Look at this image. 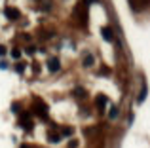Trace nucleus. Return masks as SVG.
Wrapping results in <instances>:
<instances>
[{
    "instance_id": "obj_4",
    "label": "nucleus",
    "mask_w": 150,
    "mask_h": 148,
    "mask_svg": "<svg viewBox=\"0 0 150 148\" xmlns=\"http://www.w3.org/2000/svg\"><path fill=\"white\" fill-rule=\"evenodd\" d=\"M4 13H6L8 19H17L19 17V11L17 10H11V8H6V10H4Z\"/></svg>"
},
{
    "instance_id": "obj_7",
    "label": "nucleus",
    "mask_w": 150,
    "mask_h": 148,
    "mask_svg": "<svg viewBox=\"0 0 150 148\" xmlns=\"http://www.w3.org/2000/svg\"><path fill=\"white\" fill-rule=\"evenodd\" d=\"M84 65H86V67H91V65H93V55H86L84 57Z\"/></svg>"
},
{
    "instance_id": "obj_2",
    "label": "nucleus",
    "mask_w": 150,
    "mask_h": 148,
    "mask_svg": "<svg viewBox=\"0 0 150 148\" xmlns=\"http://www.w3.org/2000/svg\"><path fill=\"white\" fill-rule=\"evenodd\" d=\"M59 67H61V65H59V59H57V57H51V59L48 61V68H50V72H57V70H59Z\"/></svg>"
},
{
    "instance_id": "obj_6",
    "label": "nucleus",
    "mask_w": 150,
    "mask_h": 148,
    "mask_svg": "<svg viewBox=\"0 0 150 148\" xmlns=\"http://www.w3.org/2000/svg\"><path fill=\"white\" fill-rule=\"evenodd\" d=\"M146 91H148V89H146V84H143V87H141V95H139V103H143V101H144Z\"/></svg>"
},
{
    "instance_id": "obj_8",
    "label": "nucleus",
    "mask_w": 150,
    "mask_h": 148,
    "mask_svg": "<svg viewBox=\"0 0 150 148\" xmlns=\"http://www.w3.org/2000/svg\"><path fill=\"white\" fill-rule=\"evenodd\" d=\"M108 116H110V120H116V118H118V108L112 106V108H110V114H108Z\"/></svg>"
},
{
    "instance_id": "obj_11",
    "label": "nucleus",
    "mask_w": 150,
    "mask_h": 148,
    "mask_svg": "<svg viewBox=\"0 0 150 148\" xmlns=\"http://www.w3.org/2000/svg\"><path fill=\"white\" fill-rule=\"evenodd\" d=\"M21 148H29V146H21Z\"/></svg>"
},
{
    "instance_id": "obj_1",
    "label": "nucleus",
    "mask_w": 150,
    "mask_h": 148,
    "mask_svg": "<svg viewBox=\"0 0 150 148\" xmlns=\"http://www.w3.org/2000/svg\"><path fill=\"white\" fill-rule=\"evenodd\" d=\"M129 6L133 11H143L150 6V0H129Z\"/></svg>"
},
{
    "instance_id": "obj_9",
    "label": "nucleus",
    "mask_w": 150,
    "mask_h": 148,
    "mask_svg": "<svg viewBox=\"0 0 150 148\" xmlns=\"http://www.w3.org/2000/svg\"><path fill=\"white\" fill-rule=\"evenodd\" d=\"M4 53H6V48H4V46H0V55H4Z\"/></svg>"
},
{
    "instance_id": "obj_10",
    "label": "nucleus",
    "mask_w": 150,
    "mask_h": 148,
    "mask_svg": "<svg viewBox=\"0 0 150 148\" xmlns=\"http://www.w3.org/2000/svg\"><path fill=\"white\" fill-rule=\"evenodd\" d=\"M86 2H88V4H91V2H97V0H86Z\"/></svg>"
},
{
    "instance_id": "obj_5",
    "label": "nucleus",
    "mask_w": 150,
    "mask_h": 148,
    "mask_svg": "<svg viewBox=\"0 0 150 148\" xmlns=\"http://www.w3.org/2000/svg\"><path fill=\"white\" fill-rule=\"evenodd\" d=\"M106 103H108V99H106L105 95H99V97H97V106H99V108H105Z\"/></svg>"
},
{
    "instance_id": "obj_3",
    "label": "nucleus",
    "mask_w": 150,
    "mask_h": 148,
    "mask_svg": "<svg viewBox=\"0 0 150 148\" xmlns=\"http://www.w3.org/2000/svg\"><path fill=\"white\" fill-rule=\"evenodd\" d=\"M101 36L105 38L106 42H112L114 38H112V29H110V27H103L101 29Z\"/></svg>"
}]
</instances>
